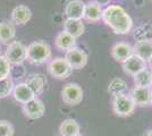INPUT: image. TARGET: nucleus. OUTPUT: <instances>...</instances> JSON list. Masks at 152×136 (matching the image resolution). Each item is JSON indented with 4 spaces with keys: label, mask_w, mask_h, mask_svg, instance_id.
<instances>
[{
    "label": "nucleus",
    "mask_w": 152,
    "mask_h": 136,
    "mask_svg": "<svg viewBox=\"0 0 152 136\" xmlns=\"http://www.w3.org/2000/svg\"><path fill=\"white\" fill-rule=\"evenodd\" d=\"M134 36L137 41H152V26L146 24V25L140 26L139 28L135 30Z\"/></svg>",
    "instance_id": "24"
},
{
    "label": "nucleus",
    "mask_w": 152,
    "mask_h": 136,
    "mask_svg": "<svg viewBox=\"0 0 152 136\" xmlns=\"http://www.w3.org/2000/svg\"><path fill=\"white\" fill-rule=\"evenodd\" d=\"M110 52H111V57L116 61L121 63V64L134 53L133 47L126 43V42H117V43H115L113 45Z\"/></svg>",
    "instance_id": "13"
},
{
    "label": "nucleus",
    "mask_w": 152,
    "mask_h": 136,
    "mask_svg": "<svg viewBox=\"0 0 152 136\" xmlns=\"http://www.w3.org/2000/svg\"><path fill=\"white\" fill-rule=\"evenodd\" d=\"M143 136H152V129L148 130V132H145L144 134H143Z\"/></svg>",
    "instance_id": "29"
},
{
    "label": "nucleus",
    "mask_w": 152,
    "mask_h": 136,
    "mask_svg": "<svg viewBox=\"0 0 152 136\" xmlns=\"http://www.w3.org/2000/svg\"><path fill=\"white\" fill-rule=\"evenodd\" d=\"M133 51L134 55L148 61L152 56V41H136V43L133 47Z\"/></svg>",
    "instance_id": "21"
},
{
    "label": "nucleus",
    "mask_w": 152,
    "mask_h": 136,
    "mask_svg": "<svg viewBox=\"0 0 152 136\" xmlns=\"http://www.w3.org/2000/svg\"><path fill=\"white\" fill-rule=\"evenodd\" d=\"M48 71L56 79H66L70 76L73 69L66 59L63 57H57L51 59L48 63Z\"/></svg>",
    "instance_id": "5"
},
{
    "label": "nucleus",
    "mask_w": 152,
    "mask_h": 136,
    "mask_svg": "<svg viewBox=\"0 0 152 136\" xmlns=\"http://www.w3.org/2000/svg\"><path fill=\"white\" fill-rule=\"evenodd\" d=\"M151 105H152V101H151Z\"/></svg>",
    "instance_id": "32"
},
{
    "label": "nucleus",
    "mask_w": 152,
    "mask_h": 136,
    "mask_svg": "<svg viewBox=\"0 0 152 136\" xmlns=\"http://www.w3.org/2000/svg\"><path fill=\"white\" fill-rule=\"evenodd\" d=\"M55 47L61 50V51H68L70 49L76 47V39L74 36L69 35L67 32L61 31L56 35V38L53 40Z\"/></svg>",
    "instance_id": "17"
},
{
    "label": "nucleus",
    "mask_w": 152,
    "mask_h": 136,
    "mask_svg": "<svg viewBox=\"0 0 152 136\" xmlns=\"http://www.w3.org/2000/svg\"><path fill=\"white\" fill-rule=\"evenodd\" d=\"M64 58L67 60L72 69H82L88 65V61H89L88 53L77 47L66 51Z\"/></svg>",
    "instance_id": "7"
},
{
    "label": "nucleus",
    "mask_w": 152,
    "mask_h": 136,
    "mask_svg": "<svg viewBox=\"0 0 152 136\" xmlns=\"http://www.w3.org/2000/svg\"><path fill=\"white\" fill-rule=\"evenodd\" d=\"M75 136H83L82 134H77V135H75Z\"/></svg>",
    "instance_id": "31"
},
{
    "label": "nucleus",
    "mask_w": 152,
    "mask_h": 136,
    "mask_svg": "<svg viewBox=\"0 0 152 136\" xmlns=\"http://www.w3.org/2000/svg\"><path fill=\"white\" fill-rule=\"evenodd\" d=\"M83 90L82 87L76 83H67L61 89V99L68 105H77L83 100Z\"/></svg>",
    "instance_id": "6"
},
{
    "label": "nucleus",
    "mask_w": 152,
    "mask_h": 136,
    "mask_svg": "<svg viewBox=\"0 0 152 136\" xmlns=\"http://www.w3.org/2000/svg\"><path fill=\"white\" fill-rule=\"evenodd\" d=\"M52 56L51 47L43 41H34L26 47V60L33 65L49 63Z\"/></svg>",
    "instance_id": "2"
},
{
    "label": "nucleus",
    "mask_w": 152,
    "mask_h": 136,
    "mask_svg": "<svg viewBox=\"0 0 152 136\" xmlns=\"http://www.w3.org/2000/svg\"><path fill=\"white\" fill-rule=\"evenodd\" d=\"M85 4L82 0H70L65 7V15L72 20H83Z\"/></svg>",
    "instance_id": "14"
},
{
    "label": "nucleus",
    "mask_w": 152,
    "mask_h": 136,
    "mask_svg": "<svg viewBox=\"0 0 152 136\" xmlns=\"http://www.w3.org/2000/svg\"><path fill=\"white\" fill-rule=\"evenodd\" d=\"M26 84L30 86L35 97L42 94V92L45 91V84H47V78L43 74H32L26 78Z\"/></svg>",
    "instance_id": "18"
},
{
    "label": "nucleus",
    "mask_w": 152,
    "mask_h": 136,
    "mask_svg": "<svg viewBox=\"0 0 152 136\" xmlns=\"http://www.w3.org/2000/svg\"><path fill=\"white\" fill-rule=\"evenodd\" d=\"M98 5H100L101 7H107L110 5V1L111 0H94Z\"/></svg>",
    "instance_id": "28"
},
{
    "label": "nucleus",
    "mask_w": 152,
    "mask_h": 136,
    "mask_svg": "<svg viewBox=\"0 0 152 136\" xmlns=\"http://www.w3.org/2000/svg\"><path fill=\"white\" fill-rule=\"evenodd\" d=\"M59 132L61 136H75L81 134V126L75 119H65L59 126Z\"/></svg>",
    "instance_id": "20"
},
{
    "label": "nucleus",
    "mask_w": 152,
    "mask_h": 136,
    "mask_svg": "<svg viewBox=\"0 0 152 136\" xmlns=\"http://www.w3.org/2000/svg\"><path fill=\"white\" fill-rule=\"evenodd\" d=\"M127 90V83L119 77H115L110 81V83L108 85V93L114 97L119 94H124L125 91Z\"/></svg>",
    "instance_id": "23"
},
{
    "label": "nucleus",
    "mask_w": 152,
    "mask_h": 136,
    "mask_svg": "<svg viewBox=\"0 0 152 136\" xmlns=\"http://www.w3.org/2000/svg\"><path fill=\"white\" fill-rule=\"evenodd\" d=\"M102 12H103V8L100 5H98L94 0H92L88 4H85L83 20L91 22V23H96L102 20Z\"/></svg>",
    "instance_id": "16"
},
{
    "label": "nucleus",
    "mask_w": 152,
    "mask_h": 136,
    "mask_svg": "<svg viewBox=\"0 0 152 136\" xmlns=\"http://www.w3.org/2000/svg\"><path fill=\"white\" fill-rule=\"evenodd\" d=\"M12 94H13L14 99L22 104L27 103L31 100L37 97L35 94H34V92L30 89V86L26 84L25 82L24 83H18V84L15 85Z\"/></svg>",
    "instance_id": "12"
},
{
    "label": "nucleus",
    "mask_w": 152,
    "mask_h": 136,
    "mask_svg": "<svg viewBox=\"0 0 152 136\" xmlns=\"http://www.w3.org/2000/svg\"><path fill=\"white\" fill-rule=\"evenodd\" d=\"M14 126L8 120H0V136H13Z\"/></svg>",
    "instance_id": "27"
},
{
    "label": "nucleus",
    "mask_w": 152,
    "mask_h": 136,
    "mask_svg": "<svg viewBox=\"0 0 152 136\" xmlns=\"http://www.w3.org/2000/svg\"><path fill=\"white\" fill-rule=\"evenodd\" d=\"M146 63H148V65L150 66V68H151V69H152V56H151V58L149 59V60H148Z\"/></svg>",
    "instance_id": "30"
},
{
    "label": "nucleus",
    "mask_w": 152,
    "mask_h": 136,
    "mask_svg": "<svg viewBox=\"0 0 152 136\" xmlns=\"http://www.w3.org/2000/svg\"><path fill=\"white\" fill-rule=\"evenodd\" d=\"M65 32H67L69 35L74 36L75 39L82 36L84 31H85V26L82 20H72V18H66L64 22V30Z\"/></svg>",
    "instance_id": "19"
},
{
    "label": "nucleus",
    "mask_w": 152,
    "mask_h": 136,
    "mask_svg": "<svg viewBox=\"0 0 152 136\" xmlns=\"http://www.w3.org/2000/svg\"><path fill=\"white\" fill-rule=\"evenodd\" d=\"M129 95H131L132 100L134 101L135 105H139V107H146V105L151 104L152 87L134 86Z\"/></svg>",
    "instance_id": "9"
},
{
    "label": "nucleus",
    "mask_w": 152,
    "mask_h": 136,
    "mask_svg": "<svg viewBox=\"0 0 152 136\" xmlns=\"http://www.w3.org/2000/svg\"><path fill=\"white\" fill-rule=\"evenodd\" d=\"M16 36V25L12 20L0 23V44H9Z\"/></svg>",
    "instance_id": "15"
},
{
    "label": "nucleus",
    "mask_w": 152,
    "mask_h": 136,
    "mask_svg": "<svg viewBox=\"0 0 152 136\" xmlns=\"http://www.w3.org/2000/svg\"><path fill=\"white\" fill-rule=\"evenodd\" d=\"M111 105H113L114 113L118 117L132 116L134 110H135V107H136L131 95H128L126 93L113 97Z\"/></svg>",
    "instance_id": "3"
},
{
    "label": "nucleus",
    "mask_w": 152,
    "mask_h": 136,
    "mask_svg": "<svg viewBox=\"0 0 152 136\" xmlns=\"http://www.w3.org/2000/svg\"><path fill=\"white\" fill-rule=\"evenodd\" d=\"M145 67H148V63L134 53L123 63V71L129 76H135L139 71L144 69Z\"/></svg>",
    "instance_id": "10"
},
{
    "label": "nucleus",
    "mask_w": 152,
    "mask_h": 136,
    "mask_svg": "<svg viewBox=\"0 0 152 136\" xmlns=\"http://www.w3.org/2000/svg\"><path fill=\"white\" fill-rule=\"evenodd\" d=\"M14 86L15 85H14V82L10 76L0 81V99H4V97L10 95L13 93Z\"/></svg>",
    "instance_id": "25"
},
{
    "label": "nucleus",
    "mask_w": 152,
    "mask_h": 136,
    "mask_svg": "<svg viewBox=\"0 0 152 136\" xmlns=\"http://www.w3.org/2000/svg\"><path fill=\"white\" fill-rule=\"evenodd\" d=\"M12 74V65L8 63L4 55H0V81L9 77Z\"/></svg>",
    "instance_id": "26"
},
{
    "label": "nucleus",
    "mask_w": 152,
    "mask_h": 136,
    "mask_svg": "<svg viewBox=\"0 0 152 136\" xmlns=\"http://www.w3.org/2000/svg\"><path fill=\"white\" fill-rule=\"evenodd\" d=\"M151 1H152V0H151Z\"/></svg>",
    "instance_id": "33"
},
{
    "label": "nucleus",
    "mask_w": 152,
    "mask_h": 136,
    "mask_svg": "<svg viewBox=\"0 0 152 136\" xmlns=\"http://www.w3.org/2000/svg\"><path fill=\"white\" fill-rule=\"evenodd\" d=\"M102 20L113 32L119 35L128 34L133 30V20L129 14L119 5H109L103 8Z\"/></svg>",
    "instance_id": "1"
},
{
    "label": "nucleus",
    "mask_w": 152,
    "mask_h": 136,
    "mask_svg": "<svg viewBox=\"0 0 152 136\" xmlns=\"http://www.w3.org/2000/svg\"><path fill=\"white\" fill-rule=\"evenodd\" d=\"M23 112L28 119L35 120L43 117V115L45 113V105L40 99L35 97L30 102L23 104Z\"/></svg>",
    "instance_id": "8"
},
{
    "label": "nucleus",
    "mask_w": 152,
    "mask_h": 136,
    "mask_svg": "<svg viewBox=\"0 0 152 136\" xmlns=\"http://www.w3.org/2000/svg\"><path fill=\"white\" fill-rule=\"evenodd\" d=\"M135 86L141 87H151L152 86V69L145 67L144 69L139 71L135 76H133Z\"/></svg>",
    "instance_id": "22"
},
{
    "label": "nucleus",
    "mask_w": 152,
    "mask_h": 136,
    "mask_svg": "<svg viewBox=\"0 0 152 136\" xmlns=\"http://www.w3.org/2000/svg\"><path fill=\"white\" fill-rule=\"evenodd\" d=\"M32 18L31 9L25 5H18L13 9L10 14V20L15 25L23 26L27 24Z\"/></svg>",
    "instance_id": "11"
},
{
    "label": "nucleus",
    "mask_w": 152,
    "mask_h": 136,
    "mask_svg": "<svg viewBox=\"0 0 152 136\" xmlns=\"http://www.w3.org/2000/svg\"><path fill=\"white\" fill-rule=\"evenodd\" d=\"M4 56L10 65L20 66L26 60V45L20 41H13L7 44Z\"/></svg>",
    "instance_id": "4"
}]
</instances>
